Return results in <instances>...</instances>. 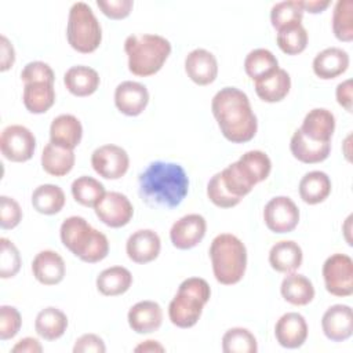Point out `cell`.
<instances>
[{
  "instance_id": "cell-15",
  "label": "cell",
  "mask_w": 353,
  "mask_h": 353,
  "mask_svg": "<svg viewBox=\"0 0 353 353\" xmlns=\"http://www.w3.org/2000/svg\"><path fill=\"white\" fill-rule=\"evenodd\" d=\"M321 328L324 335L334 342H342L350 338L353 331V316L350 306L338 303L328 307L323 314Z\"/></svg>"
},
{
  "instance_id": "cell-45",
  "label": "cell",
  "mask_w": 353,
  "mask_h": 353,
  "mask_svg": "<svg viewBox=\"0 0 353 353\" xmlns=\"http://www.w3.org/2000/svg\"><path fill=\"white\" fill-rule=\"evenodd\" d=\"M22 219L19 204L7 196L0 197V226L1 229H14Z\"/></svg>"
},
{
  "instance_id": "cell-6",
  "label": "cell",
  "mask_w": 353,
  "mask_h": 353,
  "mask_svg": "<svg viewBox=\"0 0 353 353\" xmlns=\"http://www.w3.org/2000/svg\"><path fill=\"white\" fill-rule=\"evenodd\" d=\"M210 258L218 283L232 285L243 279L247 266V250L234 234H218L210 245Z\"/></svg>"
},
{
  "instance_id": "cell-32",
  "label": "cell",
  "mask_w": 353,
  "mask_h": 353,
  "mask_svg": "<svg viewBox=\"0 0 353 353\" xmlns=\"http://www.w3.org/2000/svg\"><path fill=\"white\" fill-rule=\"evenodd\" d=\"M280 291L283 298L295 306H305L314 298V287L303 274H287L281 281Z\"/></svg>"
},
{
  "instance_id": "cell-44",
  "label": "cell",
  "mask_w": 353,
  "mask_h": 353,
  "mask_svg": "<svg viewBox=\"0 0 353 353\" xmlns=\"http://www.w3.org/2000/svg\"><path fill=\"white\" fill-rule=\"evenodd\" d=\"M22 324L21 314L17 307L3 305L0 307V339L7 341L14 338Z\"/></svg>"
},
{
  "instance_id": "cell-19",
  "label": "cell",
  "mask_w": 353,
  "mask_h": 353,
  "mask_svg": "<svg viewBox=\"0 0 353 353\" xmlns=\"http://www.w3.org/2000/svg\"><path fill=\"white\" fill-rule=\"evenodd\" d=\"M161 248L160 237L150 229H141L134 232L125 244L128 258L135 263H148L154 261Z\"/></svg>"
},
{
  "instance_id": "cell-51",
  "label": "cell",
  "mask_w": 353,
  "mask_h": 353,
  "mask_svg": "<svg viewBox=\"0 0 353 353\" xmlns=\"http://www.w3.org/2000/svg\"><path fill=\"white\" fill-rule=\"evenodd\" d=\"M14 353H40L43 352V346L36 338H23L17 342V345L11 349Z\"/></svg>"
},
{
  "instance_id": "cell-39",
  "label": "cell",
  "mask_w": 353,
  "mask_h": 353,
  "mask_svg": "<svg viewBox=\"0 0 353 353\" xmlns=\"http://www.w3.org/2000/svg\"><path fill=\"white\" fill-rule=\"evenodd\" d=\"M332 32L341 41L353 40V1H336L332 12Z\"/></svg>"
},
{
  "instance_id": "cell-35",
  "label": "cell",
  "mask_w": 353,
  "mask_h": 353,
  "mask_svg": "<svg viewBox=\"0 0 353 353\" xmlns=\"http://www.w3.org/2000/svg\"><path fill=\"white\" fill-rule=\"evenodd\" d=\"M32 205L40 214L54 215L63 208L65 193L57 185H51V183L40 185L34 189L32 194Z\"/></svg>"
},
{
  "instance_id": "cell-41",
  "label": "cell",
  "mask_w": 353,
  "mask_h": 353,
  "mask_svg": "<svg viewBox=\"0 0 353 353\" xmlns=\"http://www.w3.org/2000/svg\"><path fill=\"white\" fill-rule=\"evenodd\" d=\"M277 44L287 55L301 54L307 46V32L302 23L287 26L277 32Z\"/></svg>"
},
{
  "instance_id": "cell-18",
  "label": "cell",
  "mask_w": 353,
  "mask_h": 353,
  "mask_svg": "<svg viewBox=\"0 0 353 353\" xmlns=\"http://www.w3.org/2000/svg\"><path fill=\"white\" fill-rule=\"evenodd\" d=\"M149 102L148 88L137 81H123L114 90L116 108L125 116L141 114Z\"/></svg>"
},
{
  "instance_id": "cell-26",
  "label": "cell",
  "mask_w": 353,
  "mask_h": 353,
  "mask_svg": "<svg viewBox=\"0 0 353 353\" xmlns=\"http://www.w3.org/2000/svg\"><path fill=\"white\" fill-rule=\"evenodd\" d=\"M290 88H291L290 74L281 68H277L270 74L255 80L256 95L262 101L269 103L284 99L290 92Z\"/></svg>"
},
{
  "instance_id": "cell-43",
  "label": "cell",
  "mask_w": 353,
  "mask_h": 353,
  "mask_svg": "<svg viewBox=\"0 0 353 353\" xmlns=\"http://www.w3.org/2000/svg\"><path fill=\"white\" fill-rule=\"evenodd\" d=\"M207 196L211 200L212 204L221 208H230L237 205L241 200L234 197L233 194L229 193V190L225 188L221 172H216L208 182L207 185Z\"/></svg>"
},
{
  "instance_id": "cell-53",
  "label": "cell",
  "mask_w": 353,
  "mask_h": 353,
  "mask_svg": "<svg viewBox=\"0 0 353 353\" xmlns=\"http://www.w3.org/2000/svg\"><path fill=\"white\" fill-rule=\"evenodd\" d=\"M135 352H164V346H161L157 341H145L143 343L138 345L135 349Z\"/></svg>"
},
{
  "instance_id": "cell-36",
  "label": "cell",
  "mask_w": 353,
  "mask_h": 353,
  "mask_svg": "<svg viewBox=\"0 0 353 353\" xmlns=\"http://www.w3.org/2000/svg\"><path fill=\"white\" fill-rule=\"evenodd\" d=\"M105 193V186L92 176L83 175L72 183L73 199L84 207H95Z\"/></svg>"
},
{
  "instance_id": "cell-4",
  "label": "cell",
  "mask_w": 353,
  "mask_h": 353,
  "mask_svg": "<svg viewBox=\"0 0 353 353\" xmlns=\"http://www.w3.org/2000/svg\"><path fill=\"white\" fill-rule=\"evenodd\" d=\"M124 51L128 57L130 72L148 77L163 68L171 54V44L159 34H131L124 41Z\"/></svg>"
},
{
  "instance_id": "cell-21",
  "label": "cell",
  "mask_w": 353,
  "mask_h": 353,
  "mask_svg": "<svg viewBox=\"0 0 353 353\" xmlns=\"http://www.w3.org/2000/svg\"><path fill=\"white\" fill-rule=\"evenodd\" d=\"M65 270L62 256L51 250L40 251L32 262L33 276L44 285H55L61 283L65 277Z\"/></svg>"
},
{
  "instance_id": "cell-48",
  "label": "cell",
  "mask_w": 353,
  "mask_h": 353,
  "mask_svg": "<svg viewBox=\"0 0 353 353\" xmlns=\"http://www.w3.org/2000/svg\"><path fill=\"white\" fill-rule=\"evenodd\" d=\"M106 350V346L102 341V338H99L98 335L95 334H84L81 335L74 346H73V352L74 353H90V352H94V353H103Z\"/></svg>"
},
{
  "instance_id": "cell-47",
  "label": "cell",
  "mask_w": 353,
  "mask_h": 353,
  "mask_svg": "<svg viewBox=\"0 0 353 353\" xmlns=\"http://www.w3.org/2000/svg\"><path fill=\"white\" fill-rule=\"evenodd\" d=\"M97 6L110 19H123L130 15L134 3L132 0H97Z\"/></svg>"
},
{
  "instance_id": "cell-8",
  "label": "cell",
  "mask_w": 353,
  "mask_h": 353,
  "mask_svg": "<svg viewBox=\"0 0 353 353\" xmlns=\"http://www.w3.org/2000/svg\"><path fill=\"white\" fill-rule=\"evenodd\" d=\"M66 37L70 47L81 54H90L99 47L102 29L87 3L77 1L70 7Z\"/></svg>"
},
{
  "instance_id": "cell-40",
  "label": "cell",
  "mask_w": 353,
  "mask_h": 353,
  "mask_svg": "<svg viewBox=\"0 0 353 353\" xmlns=\"http://www.w3.org/2000/svg\"><path fill=\"white\" fill-rule=\"evenodd\" d=\"M303 18V10L298 0L276 3L270 10V21L273 28L279 32L287 26L301 23Z\"/></svg>"
},
{
  "instance_id": "cell-24",
  "label": "cell",
  "mask_w": 353,
  "mask_h": 353,
  "mask_svg": "<svg viewBox=\"0 0 353 353\" xmlns=\"http://www.w3.org/2000/svg\"><path fill=\"white\" fill-rule=\"evenodd\" d=\"M349 55L345 50L330 47L319 52L313 59V72L323 80H331L346 72Z\"/></svg>"
},
{
  "instance_id": "cell-37",
  "label": "cell",
  "mask_w": 353,
  "mask_h": 353,
  "mask_svg": "<svg viewBox=\"0 0 353 353\" xmlns=\"http://www.w3.org/2000/svg\"><path fill=\"white\" fill-rule=\"evenodd\" d=\"M279 68L277 58L266 48H256L248 52L244 61L245 73L252 79H262Z\"/></svg>"
},
{
  "instance_id": "cell-27",
  "label": "cell",
  "mask_w": 353,
  "mask_h": 353,
  "mask_svg": "<svg viewBox=\"0 0 353 353\" xmlns=\"http://www.w3.org/2000/svg\"><path fill=\"white\" fill-rule=\"evenodd\" d=\"M99 76L95 69L84 65L72 66L63 76L68 91L76 97H88L99 87Z\"/></svg>"
},
{
  "instance_id": "cell-9",
  "label": "cell",
  "mask_w": 353,
  "mask_h": 353,
  "mask_svg": "<svg viewBox=\"0 0 353 353\" xmlns=\"http://www.w3.org/2000/svg\"><path fill=\"white\" fill-rule=\"evenodd\" d=\"M325 290L335 296H349L353 292V261L346 254H334L323 265Z\"/></svg>"
},
{
  "instance_id": "cell-29",
  "label": "cell",
  "mask_w": 353,
  "mask_h": 353,
  "mask_svg": "<svg viewBox=\"0 0 353 353\" xmlns=\"http://www.w3.org/2000/svg\"><path fill=\"white\" fill-rule=\"evenodd\" d=\"M23 105L30 113H44L55 102L54 83L51 81H30L23 87Z\"/></svg>"
},
{
  "instance_id": "cell-3",
  "label": "cell",
  "mask_w": 353,
  "mask_h": 353,
  "mask_svg": "<svg viewBox=\"0 0 353 353\" xmlns=\"http://www.w3.org/2000/svg\"><path fill=\"white\" fill-rule=\"evenodd\" d=\"M61 241L83 262L95 263L109 252L108 237L94 229L83 216H69L61 225Z\"/></svg>"
},
{
  "instance_id": "cell-31",
  "label": "cell",
  "mask_w": 353,
  "mask_h": 353,
  "mask_svg": "<svg viewBox=\"0 0 353 353\" xmlns=\"http://www.w3.org/2000/svg\"><path fill=\"white\" fill-rule=\"evenodd\" d=\"M41 165L47 174L63 176L69 174L74 165V153L72 149L61 148L50 142L43 149Z\"/></svg>"
},
{
  "instance_id": "cell-11",
  "label": "cell",
  "mask_w": 353,
  "mask_h": 353,
  "mask_svg": "<svg viewBox=\"0 0 353 353\" xmlns=\"http://www.w3.org/2000/svg\"><path fill=\"white\" fill-rule=\"evenodd\" d=\"M263 221L274 233H290L299 222V210L290 197L277 196L265 205Z\"/></svg>"
},
{
  "instance_id": "cell-10",
  "label": "cell",
  "mask_w": 353,
  "mask_h": 353,
  "mask_svg": "<svg viewBox=\"0 0 353 353\" xmlns=\"http://www.w3.org/2000/svg\"><path fill=\"white\" fill-rule=\"evenodd\" d=\"M36 149V138L33 132L19 124L8 125L0 137L1 154L15 163H23L32 159Z\"/></svg>"
},
{
  "instance_id": "cell-34",
  "label": "cell",
  "mask_w": 353,
  "mask_h": 353,
  "mask_svg": "<svg viewBox=\"0 0 353 353\" xmlns=\"http://www.w3.org/2000/svg\"><path fill=\"white\" fill-rule=\"evenodd\" d=\"M132 284V274L123 266H112L99 273L97 288L102 295L116 296L124 294Z\"/></svg>"
},
{
  "instance_id": "cell-49",
  "label": "cell",
  "mask_w": 353,
  "mask_h": 353,
  "mask_svg": "<svg viewBox=\"0 0 353 353\" xmlns=\"http://www.w3.org/2000/svg\"><path fill=\"white\" fill-rule=\"evenodd\" d=\"M0 46H1V57H0V70L6 72L10 69L15 61V51L12 44L8 41L6 36L0 37Z\"/></svg>"
},
{
  "instance_id": "cell-17",
  "label": "cell",
  "mask_w": 353,
  "mask_h": 353,
  "mask_svg": "<svg viewBox=\"0 0 353 353\" xmlns=\"http://www.w3.org/2000/svg\"><path fill=\"white\" fill-rule=\"evenodd\" d=\"M274 335L279 345L283 347H301L307 338V324L305 317L296 312L283 314L276 323Z\"/></svg>"
},
{
  "instance_id": "cell-25",
  "label": "cell",
  "mask_w": 353,
  "mask_h": 353,
  "mask_svg": "<svg viewBox=\"0 0 353 353\" xmlns=\"http://www.w3.org/2000/svg\"><path fill=\"white\" fill-rule=\"evenodd\" d=\"M299 130L312 141L331 142V137L335 130V117L324 108L312 109L305 116Z\"/></svg>"
},
{
  "instance_id": "cell-22",
  "label": "cell",
  "mask_w": 353,
  "mask_h": 353,
  "mask_svg": "<svg viewBox=\"0 0 353 353\" xmlns=\"http://www.w3.org/2000/svg\"><path fill=\"white\" fill-rule=\"evenodd\" d=\"M83 137V127L73 114H59L50 125V142L57 146L74 149Z\"/></svg>"
},
{
  "instance_id": "cell-23",
  "label": "cell",
  "mask_w": 353,
  "mask_h": 353,
  "mask_svg": "<svg viewBox=\"0 0 353 353\" xmlns=\"http://www.w3.org/2000/svg\"><path fill=\"white\" fill-rule=\"evenodd\" d=\"M290 149L292 156L299 161L306 164H316L324 161L330 156L331 142L312 141L298 128L291 137Z\"/></svg>"
},
{
  "instance_id": "cell-14",
  "label": "cell",
  "mask_w": 353,
  "mask_h": 353,
  "mask_svg": "<svg viewBox=\"0 0 353 353\" xmlns=\"http://www.w3.org/2000/svg\"><path fill=\"white\" fill-rule=\"evenodd\" d=\"M207 222L199 214H188L178 219L170 230V239L178 250H190L196 247L205 236Z\"/></svg>"
},
{
  "instance_id": "cell-30",
  "label": "cell",
  "mask_w": 353,
  "mask_h": 353,
  "mask_svg": "<svg viewBox=\"0 0 353 353\" xmlns=\"http://www.w3.org/2000/svg\"><path fill=\"white\" fill-rule=\"evenodd\" d=\"M68 328V317L58 307L48 306L39 312L34 321V330L46 341L61 338Z\"/></svg>"
},
{
  "instance_id": "cell-2",
  "label": "cell",
  "mask_w": 353,
  "mask_h": 353,
  "mask_svg": "<svg viewBox=\"0 0 353 353\" xmlns=\"http://www.w3.org/2000/svg\"><path fill=\"white\" fill-rule=\"evenodd\" d=\"M212 114L222 135L233 143L251 141L258 128L256 116L245 92L236 87L221 88L211 102Z\"/></svg>"
},
{
  "instance_id": "cell-42",
  "label": "cell",
  "mask_w": 353,
  "mask_h": 353,
  "mask_svg": "<svg viewBox=\"0 0 353 353\" xmlns=\"http://www.w3.org/2000/svg\"><path fill=\"white\" fill-rule=\"evenodd\" d=\"M0 277L10 279L14 277L21 268V255L18 248L8 239H0Z\"/></svg>"
},
{
  "instance_id": "cell-12",
  "label": "cell",
  "mask_w": 353,
  "mask_h": 353,
  "mask_svg": "<svg viewBox=\"0 0 353 353\" xmlns=\"http://www.w3.org/2000/svg\"><path fill=\"white\" fill-rule=\"evenodd\" d=\"M91 165L99 176L119 179L127 172L130 157L123 148L109 143L99 146L92 152Z\"/></svg>"
},
{
  "instance_id": "cell-50",
  "label": "cell",
  "mask_w": 353,
  "mask_h": 353,
  "mask_svg": "<svg viewBox=\"0 0 353 353\" xmlns=\"http://www.w3.org/2000/svg\"><path fill=\"white\" fill-rule=\"evenodd\" d=\"M336 101L347 112H352V80L347 79L336 85Z\"/></svg>"
},
{
  "instance_id": "cell-13",
  "label": "cell",
  "mask_w": 353,
  "mask_h": 353,
  "mask_svg": "<svg viewBox=\"0 0 353 353\" xmlns=\"http://www.w3.org/2000/svg\"><path fill=\"white\" fill-rule=\"evenodd\" d=\"M94 208L99 221L110 228L125 226L134 214L128 197L119 192H106Z\"/></svg>"
},
{
  "instance_id": "cell-28",
  "label": "cell",
  "mask_w": 353,
  "mask_h": 353,
  "mask_svg": "<svg viewBox=\"0 0 353 353\" xmlns=\"http://www.w3.org/2000/svg\"><path fill=\"white\" fill-rule=\"evenodd\" d=\"M302 250L292 240H281L276 243L269 252L270 266L280 273H292L302 263Z\"/></svg>"
},
{
  "instance_id": "cell-5",
  "label": "cell",
  "mask_w": 353,
  "mask_h": 353,
  "mask_svg": "<svg viewBox=\"0 0 353 353\" xmlns=\"http://www.w3.org/2000/svg\"><path fill=\"white\" fill-rule=\"evenodd\" d=\"M272 170L269 156L262 150L245 152L236 163L221 171L225 188L237 199H243L252 188L265 181Z\"/></svg>"
},
{
  "instance_id": "cell-1",
  "label": "cell",
  "mask_w": 353,
  "mask_h": 353,
  "mask_svg": "<svg viewBox=\"0 0 353 353\" xmlns=\"http://www.w3.org/2000/svg\"><path fill=\"white\" fill-rule=\"evenodd\" d=\"M141 199L149 207L174 208L182 203L189 190L185 170L170 161H153L138 178Z\"/></svg>"
},
{
  "instance_id": "cell-46",
  "label": "cell",
  "mask_w": 353,
  "mask_h": 353,
  "mask_svg": "<svg viewBox=\"0 0 353 353\" xmlns=\"http://www.w3.org/2000/svg\"><path fill=\"white\" fill-rule=\"evenodd\" d=\"M21 79L23 83H30V81H51L54 83L55 76L50 65L41 61H34L29 62L25 65V68L21 72Z\"/></svg>"
},
{
  "instance_id": "cell-20",
  "label": "cell",
  "mask_w": 353,
  "mask_h": 353,
  "mask_svg": "<svg viewBox=\"0 0 353 353\" xmlns=\"http://www.w3.org/2000/svg\"><path fill=\"white\" fill-rule=\"evenodd\" d=\"M127 319L131 330L137 334H150L160 328L163 310L154 301H141L128 310Z\"/></svg>"
},
{
  "instance_id": "cell-16",
  "label": "cell",
  "mask_w": 353,
  "mask_h": 353,
  "mask_svg": "<svg viewBox=\"0 0 353 353\" xmlns=\"http://www.w3.org/2000/svg\"><path fill=\"white\" fill-rule=\"evenodd\" d=\"M185 72L196 84L208 85L216 79L218 74L216 58L212 52L204 48H196L185 58Z\"/></svg>"
},
{
  "instance_id": "cell-52",
  "label": "cell",
  "mask_w": 353,
  "mask_h": 353,
  "mask_svg": "<svg viewBox=\"0 0 353 353\" xmlns=\"http://www.w3.org/2000/svg\"><path fill=\"white\" fill-rule=\"evenodd\" d=\"M298 3L303 11H307L310 14H319L330 6L328 0H303Z\"/></svg>"
},
{
  "instance_id": "cell-33",
  "label": "cell",
  "mask_w": 353,
  "mask_h": 353,
  "mask_svg": "<svg viewBox=\"0 0 353 353\" xmlns=\"http://www.w3.org/2000/svg\"><path fill=\"white\" fill-rule=\"evenodd\" d=\"M331 193V179L323 171H310L299 182V196L306 204H319Z\"/></svg>"
},
{
  "instance_id": "cell-7",
  "label": "cell",
  "mask_w": 353,
  "mask_h": 353,
  "mask_svg": "<svg viewBox=\"0 0 353 353\" xmlns=\"http://www.w3.org/2000/svg\"><path fill=\"white\" fill-rule=\"evenodd\" d=\"M210 296L211 290L204 279L189 277L183 280L168 306L171 323L179 328L193 327L199 321Z\"/></svg>"
},
{
  "instance_id": "cell-38",
  "label": "cell",
  "mask_w": 353,
  "mask_h": 353,
  "mask_svg": "<svg viewBox=\"0 0 353 353\" xmlns=\"http://www.w3.org/2000/svg\"><path fill=\"white\" fill-rule=\"evenodd\" d=\"M222 350L225 353H256L258 345L250 330L234 327L223 334Z\"/></svg>"
}]
</instances>
